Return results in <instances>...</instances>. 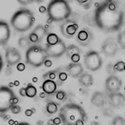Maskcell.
<instances>
[{
  "label": "cell",
  "instance_id": "obj_49",
  "mask_svg": "<svg viewBox=\"0 0 125 125\" xmlns=\"http://www.w3.org/2000/svg\"><path fill=\"white\" fill-rule=\"evenodd\" d=\"M54 21L51 19V18H48V20H47V21H46V23H47V24H52V23H53Z\"/></svg>",
  "mask_w": 125,
  "mask_h": 125
},
{
  "label": "cell",
  "instance_id": "obj_51",
  "mask_svg": "<svg viewBox=\"0 0 125 125\" xmlns=\"http://www.w3.org/2000/svg\"><path fill=\"white\" fill-rule=\"evenodd\" d=\"M91 125H100V124L97 121H92L91 123Z\"/></svg>",
  "mask_w": 125,
  "mask_h": 125
},
{
  "label": "cell",
  "instance_id": "obj_8",
  "mask_svg": "<svg viewBox=\"0 0 125 125\" xmlns=\"http://www.w3.org/2000/svg\"><path fill=\"white\" fill-rule=\"evenodd\" d=\"M45 50L49 57L57 58H60L62 56H63V54H66V46L63 41L60 39L58 43L54 45H49L46 43Z\"/></svg>",
  "mask_w": 125,
  "mask_h": 125
},
{
  "label": "cell",
  "instance_id": "obj_23",
  "mask_svg": "<svg viewBox=\"0 0 125 125\" xmlns=\"http://www.w3.org/2000/svg\"><path fill=\"white\" fill-rule=\"evenodd\" d=\"M60 69H56L54 70H52L49 72H47L43 74L42 77L46 80H54L56 79V78L58 77V74L60 72Z\"/></svg>",
  "mask_w": 125,
  "mask_h": 125
},
{
  "label": "cell",
  "instance_id": "obj_38",
  "mask_svg": "<svg viewBox=\"0 0 125 125\" xmlns=\"http://www.w3.org/2000/svg\"><path fill=\"white\" fill-rule=\"evenodd\" d=\"M44 65L46 67V68H50L52 66V61L49 59H47L45 62H44Z\"/></svg>",
  "mask_w": 125,
  "mask_h": 125
},
{
  "label": "cell",
  "instance_id": "obj_50",
  "mask_svg": "<svg viewBox=\"0 0 125 125\" xmlns=\"http://www.w3.org/2000/svg\"><path fill=\"white\" fill-rule=\"evenodd\" d=\"M8 124H10V125H13V124H15V121H13V120H11V119H10L9 121H8Z\"/></svg>",
  "mask_w": 125,
  "mask_h": 125
},
{
  "label": "cell",
  "instance_id": "obj_18",
  "mask_svg": "<svg viewBox=\"0 0 125 125\" xmlns=\"http://www.w3.org/2000/svg\"><path fill=\"white\" fill-rule=\"evenodd\" d=\"M57 88V83L54 80H46L42 85V89L46 95H53Z\"/></svg>",
  "mask_w": 125,
  "mask_h": 125
},
{
  "label": "cell",
  "instance_id": "obj_54",
  "mask_svg": "<svg viewBox=\"0 0 125 125\" xmlns=\"http://www.w3.org/2000/svg\"><path fill=\"white\" fill-rule=\"evenodd\" d=\"M77 2H79V3H81V4H84V3H86L88 1H87V0H84V1H79V0H78Z\"/></svg>",
  "mask_w": 125,
  "mask_h": 125
},
{
  "label": "cell",
  "instance_id": "obj_41",
  "mask_svg": "<svg viewBox=\"0 0 125 125\" xmlns=\"http://www.w3.org/2000/svg\"><path fill=\"white\" fill-rule=\"evenodd\" d=\"M20 95L22 97H26V93H25V88H21L20 89Z\"/></svg>",
  "mask_w": 125,
  "mask_h": 125
},
{
  "label": "cell",
  "instance_id": "obj_22",
  "mask_svg": "<svg viewBox=\"0 0 125 125\" xmlns=\"http://www.w3.org/2000/svg\"><path fill=\"white\" fill-rule=\"evenodd\" d=\"M25 93L26 97L29 98H34L37 95V88L34 85H33L31 83H28V85L25 87Z\"/></svg>",
  "mask_w": 125,
  "mask_h": 125
},
{
  "label": "cell",
  "instance_id": "obj_60",
  "mask_svg": "<svg viewBox=\"0 0 125 125\" xmlns=\"http://www.w3.org/2000/svg\"><path fill=\"white\" fill-rule=\"evenodd\" d=\"M45 125H48V124H45Z\"/></svg>",
  "mask_w": 125,
  "mask_h": 125
},
{
  "label": "cell",
  "instance_id": "obj_4",
  "mask_svg": "<svg viewBox=\"0 0 125 125\" xmlns=\"http://www.w3.org/2000/svg\"><path fill=\"white\" fill-rule=\"evenodd\" d=\"M35 22L33 13L27 8L16 12L10 20L12 27L19 32H25L31 28Z\"/></svg>",
  "mask_w": 125,
  "mask_h": 125
},
{
  "label": "cell",
  "instance_id": "obj_40",
  "mask_svg": "<svg viewBox=\"0 0 125 125\" xmlns=\"http://www.w3.org/2000/svg\"><path fill=\"white\" fill-rule=\"evenodd\" d=\"M53 120H54V125H60V124L62 123V121H61V119H60V117H56V118H54Z\"/></svg>",
  "mask_w": 125,
  "mask_h": 125
},
{
  "label": "cell",
  "instance_id": "obj_3",
  "mask_svg": "<svg viewBox=\"0 0 125 125\" xmlns=\"http://www.w3.org/2000/svg\"><path fill=\"white\" fill-rule=\"evenodd\" d=\"M47 14L54 22H64L72 14V9L68 2L64 0H54L47 7Z\"/></svg>",
  "mask_w": 125,
  "mask_h": 125
},
{
  "label": "cell",
  "instance_id": "obj_36",
  "mask_svg": "<svg viewBox=\"0 0 125 125\" xmlns=\"http://www.w3.org/2000/svg\"><path fill=\"white\" fill-rule=\"evenodd\" d=\"M103 114H104L105 116H106V117H110V116H112V115H113V112L112 109H109V108H106V109H105L104 110Z\"/></svg>",
  "mask_w": 125,
  "mask_h": 125
},
{
  "label": "cell",
  "instance_id": "obj_13",
  "mask_svg": "<svg viewBox=\"0 0 125 125\" xmlns=\"http://www.w3.org/2000/svg\"><path fill=\"white\" fill-rule=\"evenodd\" d=\"M5 59L8 65H17L19 63H20L22 56L17 49L9 47L7 48L5 51Z\"/></svg>",
  "mask_w": 125,
  "mask_h": 125
},
{
  "label": "cell",
  "instance_id": "obj_27",
  "mask_svg": "<svg viewBox=\"0 0 125 125\" xmlns=\"http://www.w3.org/2000/svg\"><path fill=\"white\" fill-rule=\"evenodd\" d=\"M18 43H19V46H20V47L24 48V47H26V46L31 45V41H29L28 38L22 36V37L20 38Z\"/></svg>",
  "mask_w": 125,
  "mask_h": 125
},
{
  "label": "cell",
  "instance_id": "obj_45",
  "mask_svg": "<svg viewBox=\"0 0 125 125\" xmlns=\"http://www.w3.org/2000/svg\"><path fill=\"white\" fill-rule=\"evenodd\" d=\"M19 103V98L17 97H15L13 100V105H17V103Z\"/></svg>",
  "mask_w": 125,
  "mask_h": 125
},
{
  "label": "cell",
  "instance_id": "obj_31",
  "mask_svg": "<svg viewBox=\"0 0 125 125\" xmlns=\"http://www.w3.org/2000/svg\"><path fill=\"white\" fill-rule=\"evenodd\" d=\"M57 79L60 82H61V83H62L68 79V74L65 71H60L58 74Z\"/></svg>",
  "mask_w": 125,
  "mask_h": 125
},
{
  "label": "cell",
  "instance_id": "obj_6",
  "mask_svg": "<svg viewBox=\"0 0 125 125\" xmlns=\"http://www.w3.org/2000/svg\"><path fill=\"white\" fill-rule=\"evenodd\" d=\"M13 91L7 86H0V113L10 110L13 106V100L15 97Z\"/></svg>",
  "mask_w": 125,
  "mask_h": 125
},
{
  "label": "cell",
  "instance_id": "obj_26",
  "mask_svg": "<svg viewBox=\"0 0 125 125\" xmlns=\"http://www.w3.org/2000/svg\"><path fill=\"white\" fill-rule=\"evenodd\" d=\"M117 42L121 48L125 49V31H123L118 35Z\"/></svg>",
  "mask_w": 125,
  "mask_h": 125
},
{
  "label": "cell",
  "instance_id": "obj_20",
  "mask_svg": "<svg viewBox=\"0 0 125 125\" xmlns=\"http://www.w3.org/2000/svg\"><path fill=\"white\" fill-rule=\"evenodd\" d=\"M33 33L36 34L39 39H40V42L42 41V40L43 39V38L47 35H48V31H47V29L45 28V26H43L42 25H37L34 29L33 30Z\"/></svg>",
  "mask_w": 125,
  "mask_h": 125
},
{
  "label": "cell",
  "instance_id": "obj_58",
  "mask_svg": "<svg viewBox=\"0 0 125 125\" xmlns=\"http://www.w3.org/2000/svg\"><path fill=\"white\" fill-rule=\"evenodd\" d=\"M124 91H125V86H124Z\"/></svg>",
  "mask_w": 125,
  "mask_h": 125
},
{
  "label": "cell",
  "instance_id": "obj_10",
  "mask_svg": "<svg viewBox=\"0 0 125 125\" xmlns=\"http://www.w3.org/2000/svg\"><path fill=\"white\" fill-rule=\"evenodd\" d=\"M118 51V43L113 38H106L102 46H101V52L104 55L107 57H113L115 56Z\"/></svg>",
  "mask_w": 125,
  "mask_h": 125
},
{
  "label": "cell",
  "instance_id": "obj_30",
  "mask_svg": "<svg viewBox=\"0 0 125 125\" xmlns=\"http://www.w3.org/2000/svg\"><path fill=\"white\" fill-rule=\"evenodd\" d=\"M56 98L58 100H64L66 98V93L63 91H57L56 92Z\"/></svg>",
  "mask_w": 125,
  "mask_h": 125
},
{
  "label": "cell",
  "instance_id": "obj_11",
  "mask_svg": "<svg viewBox=\"0 0 125 125\" xmlns=\"http://www.w3.org/2000/svg\"><path fill=\"white\" fill-rule=\"evenodd\" d=\"M94 35L88 28H83L80 30L76 36V41L81 46H88L92 41Z\"/></svg>",
  "mask_w": 125,
  "mask_h": 125
},
{
  "label": "cell",
  "instance_id": "obj_43",
  "mask_svg": "<svg viewBox=\"0 0 125 125\" xmlns=\"http://www.w3.org/2000/svg\"><path fill=\"white\" fill-rule=\"evenodd\" d=\"M20 4H22V5H27V4H30V3H32V2H34V1L33 0H31V1H18Z\"/></svg>",
  "mask_w": 125,
  "mask_h": 125
},
{
  "label": "cell",
  "instance_id": "obj_16",
  "mask_svg": "<svg viewBox=\"0 0 125 125\" xmlns=\"http://www.w3.org/2000/svg\"><path fill=\"white\" fill-rule=\"evenodd\" d=\"M10 38V28L9 25L0 20V46L5 45Z\"/></svg>",
  "mask_w": 125,
  "mask_h": 125
},
{
  "label": "cell",
  "instance_id": "obj_48",
  "mask_svg": "<svg viewBox=\"0 0 125 125\" xmlns=\"http://www.w3.org/2000/svg\"><path fill=\"white\" fill-rule=\"evenodd\" d=\"M13 85H14V86H16V87L19 86V85H20V81H18V80H15V81L13 82Z\"/></svg>",
  "mask_w": 125,
  "mask_h": 125
},
{
  "label": "cell",
  "instance_id": "obj_56",
  "mask_svg": "<svg viewBox=\"0 0 125 125\" xmlns=\"http://www.w3.org/2000/svg\"><path fill=\"white\" fill-rule=\"evenodd\" d=\"M13 86H14V85H13V83H9V87L12 88V87H13Z\"/></svg>",
  "mask_w": 125,
  "mask_h": 125
},
{
  "label": "cell",
  "instance_id": "obj_9",
  "mask_svg": "<svg viewBox=\"0 0 125 125\" xmlns=\"http://www.w3.org/2000/svg\"><path fill=\"white\" fill-rule=\"evenodd\" d=\"M78 28H79L78 24L74 20L68 19L62 23L60 26V30L61 34L64 37L67 38H72L77 33Z\"/></svg>",
  "mask_w": 125,
  "mask_h": 125
},
{
  "label": "cell",
  "instance_id": "obj_12",
  "mask_svg": "<svg viewBox=\"0 0 125 125\" xmlns=\"http://www.w3.org/2000/svg\"><path fill=\"white\" fill-rule=\"evenodd\" d=\"M105 86L109 94L117 93L122 87V82L116 76H109L105 81Z\"/></svg>",
  "mask_w": 125,
  "mask_h": 125
},
{
  "label": "cell",
  "instance_id": "obj_32",
  "mask_svg": "<svg viewBox=\"0 0 125 125\" xmlns=\"http://www.w3.org/2000/svg\"><path fill=\"white\" fill-rule=\"evenodd\" d=\"M28 39H29V41H30L31 43H34L40 42V39H39L38 36H37L36 34L33 33V32H31V33L28 35Z\"/></svg>",
  "mask_w": 125,
  "mask_h": 125
},
{
  "label": "cell",
  "instance_id": "obj_25",
  "mask_svg": "<svg viewBox=\"0 0 125 125\" xmlns=\"http://www.w3.org/2000/svg\"><path fill=\"white\" fill-rule=\"evenodd\" d=\"M45 109H46V112L48 113L53 115V114L57 112V111H58L57 104L55 103L54 102H49L46 105Z\"/></svg>",
  "mask_w": 125,
  "mask_h": 125
},
{
  "label": "cell",
  "instance_id": "obj_34",
  "mask_svg": "<svg viewBox=\"0 0 125 125\" xmlns=\"http://www.w3.org/2000/svg\"><path fill=\"white\" fill-rule=\"evenodd\" d=\"M10 112L15 115L19 114L21 112V107L19 105H13L10 109Z\"/></svg>",
  "mask_w": 125,
  "mask_h": 125
},
{
  "label": "cell",
  "instance_id": "obj_1",
  "mask_svg": "<svg viewBox=\"0 0 125 125\" xmlns=\"http://www.w3.org/2000/svg\"><path fill=\"white\" fill-rule=\"evenodd\" d=\"M124 12L118 3L113 0L104 2L94 14L96 26L104 32L111 33L119 31L124 24Z\"/></svg>",
  "mask_w": 125,
  "mask_h": 125
},
{
  "label": "cell",
  "instance_id": "obj_19",
  "mask_svg": "<svg viewBox=\"0 0 125 125\" xmlns=\"http://www.w3.org/2000/svg\"><path fill=\"white\" fill-rule=\"evenodd\" d=\"M79 83L84 87H90L94 83V78L92 74L88 73H83L78 78Z\"/></svg>",
  "mask_w": 125,
  "mask_h": 125
},
{
  "label": "cell",
  "instance_id": "obj_5",
  "mask_svg": "<svg viewBox=\"0 0 125 125\" xmlns=\"http://www.w3.org/2000/svg\"><path fill=\"white\" fill-rule=\"evenodd\" d=\"M48 58L49 56L45 50L37 45L31 46L28 49L25 53L26 62L35 68H39L44 65V62L48 59Z\"/></svg>",
  "mask_w": 125,
  "mask_h": 125
},
{
  "label": "cell",
  "instance_id": "obj_42",
  "mask_svg": "<svg viewBox=\"0 0 125 125\" xmlns=\"http://www.w3.org/2000/svg\"><path fill=\"white\" fill-rule=\"evenodd\" d=\"M39 12L41 13V14H45V12H47V8H45L43 5L40 6V8H39Z\"/></svg>",
  "mask_w": 125,
  "mask_h": 125
},
{
  "label": "cell",
  "instance_id": "obj_28",
  "mask_svg": "<svg viewBox=\"0 0 125 125\" xmlns=\"http://www.w3.org/2000/svg\"><path fill=\"white\" fill-rule=\"evenodd\" d=\"M112 125H125V118L121 116H116L113 118Z\"/></svg>",
  "mask_w": 125,
  "mask_h": 125
},
{
  "label": "cell",
  "instance_id": "obj_7",
  "mask_svg": "<svg viewBox=\"0 0 125 125\" xmlns=\"http://www.w3.org/2000/svg\"><path fill=\"white\" fill-rule=\"evenodd\" d=\"M83 62L86 68L92 72L100 70L103 65L102 58L100 54L95 50H90L85 54Z\"/></svg>",
  "mask_w": 125,
  "mask_h": 125
},
{
  "label": "cell",
  "instance_id": "obj_39",
  "mask_svg": "<svg viewBox=\"0 0 125 125\" xmlns=\"http://www.w3.org/2000/svg\"><path fill=\"white\" fill-rule=\"evenodd\" d=\"M34 114V112H33V111L31 110V109H26V110L25 111V115L27 116V117H31V115H32Z\"/></svg>",
  "mask_w": 125,
  "mask_h": 125
},
{
  "label": "cell",
  "instance_id": "obj_53",
  "mask_svg": "<svg viewBox=\"0 0 125 125\" xmlns=\"http://www.w3.org/2000/svg\"><path fill=\"white\" fill-rule=\"evenodd\" d=\"M17 125H30V124L26 122H22V123H19Z\"/></svg>",
  "mask_w": 125,
  "mask_h": 125
},
{
  "label": "cell",
  "instance_id": "obj_33",
  "mask_svg": "<svg viewBox=\"0 0 125 125\" xmlns=\"http://www.w3.org/2000/svg\"><path fill=\"white\" fill-rule=\"evenodd\" d=\"M106 72L110 76H114V74L116 73V71L114 69V65L112 64H109L106 66Z\"/></svg>",
  "mask_w": 125,
  "mask_h": 125
},
{
  "label": "cell",
  "instance_id": "obj_2",
  "mask_svg": "<svg viewBox=\"0 0 125 125\" xmlns=\"http://www.w3.org/2000/svg\"><path fill=\"white\" fill-rule=\"evenodd\" d=\"M59 117L63 125H76L79 121L86 122L88 115L84 109L76 103H66L62 106L59 110Z\"/></svg>",
  "mask_w": 125,
  "mask_h": 125
},
{
  "label": "cell",
  "instance_id": "obj_17",
  "mask_svg": "<svg viewBox=\"0 0 125 125\" xmlns=\"http://www.w3.org/2000/svg\"><path fill=\"white\" fill-rule=\"evenodd\" d=\"M91 103L96 107H103L106 103V98L103 93L95 91L91 97Z\"/></svg>",
  "mask_w": 125,
  "mask_h": 125
},
{
  "label": "cell",
  "instance_id": "obj_59",
  "mask_svg": "<svg viewBox=\"0 0 125 125\" xmlns=\"http://www.w3.org/2000/svg\"><path fill=\"white\" fill-rule=\"evenodd\" d=\"M124 71H125V67H124Z\"/></svg>",
  "mask_w": 125,
  "mask_h": 125
},
{
  "label": "cell",
  "instance_id": "obj_15",
  "mask_svg": "<svg viewBox=\"0 0 125 125\" xmlns=\"http://www.w3.org/2000/svg\"><path fill=\"white\" fill-rule=\"evenodd\" d=\"M65 72L72 78H79L83 73V67L81 63H70L64 68Z\"/></svg>",
  "mask_w": 125,
  "mask_h": 125
},
{
  "label": "cell",
  "instance_id": "obj_55",
  "mask_svg": "<svg viewBox=\"0 0 125 125\" xmlns=\"http://www.w3.org/2000/svg\"><path fill=\"white\" fill-rule=\"evenodd\" d=\"M32 81H33L34 83H37V82L38 81V79H37V77H34L33 79H32Z\"/></svg>",
  "mask_w": 125,
  "mask_h": 125
},
{
  "label": "cell",
  "instance_id": "obj_47",
  "mask_svg": "<svg viewBox=\"0 0 125 125\" xmlns=\"http://www.w3.org/2000/svg\"><path fill=\"white\" fill-rule=\"evenodd\" d=\"M45 95H46L45 93L41 92V93H40V98H45Z\"/></svg>",
  "mask_w": 125,
  "mask_h": 125
},
{
  "label": "cell",
  "instance_id": "obj_37",
  "mask_svg": "<svg viewBox=\"0 0 125 125\" xmlns=\"http://www.w3.org/2000/svg\"><path fill=\"white\" fill-rule=\"evenodd\" d=\"M17 70H19V71H20V72L24 71L25 69V64H23V63H19V64L17 65Z\"/></svg>",
  "mask_w": 125,
  "mask_h": 125
},
{
  "label": "cell",
  "instance_id": "obj_35",
  "mask_svg": "<svg viewBox=\"0 0 125 125\" xmlns=\"http://www.w3.org/2000/svg\"><path fill=\"white\" fill-rule=\"evenodd\" d=\"M71 61L72 63H79V61L81 60V55L79 54H75L71 57Z\"/></svg>",
  "mask_w": 125,
  "mask_h": 125
},
{
  "label": "cell",
  "instance_id": "obj_57",
  "mask_svg": "<svg viewBox=\"0 0 125 125\" xmlns=\"http://www.w3.org/2000/svg\"><path fill=\"white\" fill-rule=\"evenodd\" d=\"M31 109V110L33 111V112H34V113H35V112H36V109H35L32 108V109Z\"/></svg>",
  "mask_w": 125,
  "mask_h": 125
},
{
  "label": "cell",
  "instance_id": "obj_44",
  "mask_svg": "<svg viewBox=\"0 0 125 125\" xmlns=\"http://www.w3.org/2000/svg\"><path fill=\"white\" fill-rule=\"evenodd\" d=\"M3 65H4V63H3V60H2V56L0 55V72H1L2 68H3Z\"/></svg>",
  "mask_w": 125,
  "mask_h": 125
},
{
  "label": "cell",
  "instance_id": "obj_46",
  "mask_svg": "<svg viewBox=\"0 0 125 125\" xmlns=\"http://www.w3.org/2000/svg\"><path fill=\"white\" fill-rule=\"evenodd\" d=\"M48 125H54V120H53V119H49V120L48 121Z\"/></svg>",
  "mask_w": 125,
  "mask_h": 125
},
{
  "label": "cell",
  "instance_id": "obj_21",
  "mask_svg": "<svg viewBox=\"0 0 125 125\" xmlns=\"http://www.w3.org/2000/svg\"><path fill=\"white\" fill-rule=\"evenodd\" d=\"M82 53L81 50L78 47V46H77L76 45H74V44H71L69 45V46H67L66 47V55L68 58H70L75 55V54H79L81 55Z\"/></svg>",
  "mask_w": 125,
  "mask_h": 125
},
{
  "label": "cell",
  "instance_id": "obj_29",
  "mask_svg": "<svg viewBox=\"0 0 125 125\" xmlns=\"http://www.w3.org/2000/svg\"><path fill=\"white\" fill-rule=\"evenodd\" d=\"M124 67H125V62L120 61H118L116 64L114 65V69L117 72H122L123 70H124Z\"/></svg>",
  "mask_w": 125,
  "mask_h": 125
},
{
  "label": "cell",
  "instance_id": "obj_52",
  "mask_svg": "<svg viewBox=\"0 0 125 125\" xmlns=\"http://www.w3.org/2000/svg\"><path fill=\"white\" fill-rule=\"evenodd\" d=\"M37 125H45L44 122L42 121H37Z\"/></svg>",
  "mask_w": 125,
  "mask_h": 125
},
{
  "label": "cell",
  "instance_id": "obj_14",
  "mask_svg": "<svg viewBox=\"0 0 125 125\" xmlns=\"http://www.w3.org/2000/svg\"><path fill=\"white\" fill-rule=\"evenodd\" d=\"M107 100L110 106L115 109L121 108L125 104V96L119 92L109 94Z\"/></svg>",
  "mask_w": 125,
  "mask_h": 125
},
{
  "label": "cell",
  "instance_id": "obj_24",
  "mask_svg": "<svg viewBox=\"0 0 125 125\" xmlns=\"http://www.w3.org/2000/svg\"><path fill=\"white\" fill-rule=\"evenodd\" d=\"M60 38L55 33H49L46 37V43L49 45H54L58 43Z\"/></svg>",
  "mask_w": 125,
  "mask_h": 125
}]
</instances>
